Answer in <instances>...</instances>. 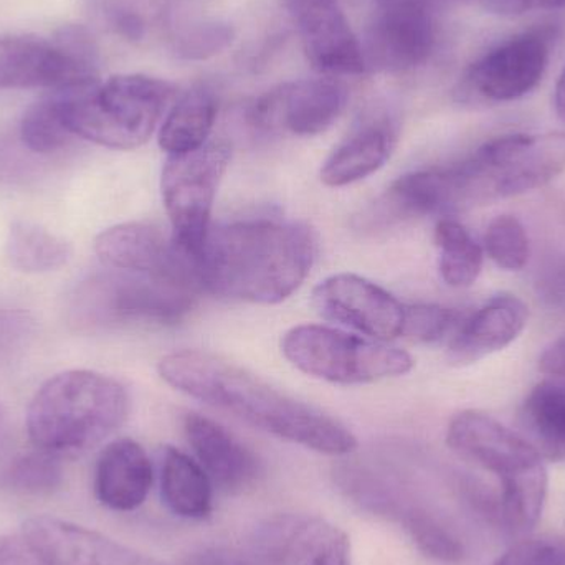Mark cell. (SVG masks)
<instances>
[{
	"label": "cell",
	"mask_w": 565,
	"mask_h": 565,
	"mask_svg": "<svg viewBox=\"0 0 565 565\" xmlns=\"http://www.w3.org/2000/svg\"><path fill=\"white\" fill-rule=\"evenodd\" d=\"M564 171L565 132L500 136L463 161L402 175L379 202L374 217H448L526 194Z\"/></svg>",
	"instance_id": "1"
},
{
	"label": "cell",
	"mask_w": 565,
	"mask_h": 565,
	"mask_svg": "<svg viewBox=\"0 0 565 565\" xmlns=\"http://www.w3.org/2000/svg\"><path fill=\"white\" fill-rule=\"evenodd\" d=\"M158 371L175 391L234 414L281 440L331 457H344L358 448V438L338 418L271 387L222 355L171 352L159 361Z\"/></svg>",
	"instance_id": "2"
},
{
	"label": "cell",
	"mask_w": 565,
	"mask_h": 565,
	"mask_svg": "<svg viewBox=\"0 0 565 565\" xmlns=\"http://www.w3.org/2000/svg\"><path fill=\"white\" fill-rule=\"evenodd\" d=\"M318 255L311 228L275 217L211 227L198 257L202 291L278 305L305 282Z\"/></svg>",
	"instance_id": "3"
},
{
	"label": "cell",
	"mask_w": 565,
	"mask_h": 565,
	"mask_svg": "<svg viewBox=\"0 0 565 565\" xmlns=\"http://www.w3.org/2000/svg\"><path fill=\"white\" fill-rule=\"evenodd\" d=\"M129 412V395L116 379L93 371H66L33 395L26 431L39 450L79 457L108 440Z\"/></svg>",
	"instance_id": "4"
},
{
	"label": "cell",
	"mask_w": 565,
	"mask_h": 565,
	"mask_svg": "<svg viewBox=\"0 0 565 565\" xmlns=\"http://www.w3.org/2000/svg\"><path fill=\"white\" fill-rule=\"evenodd\" d=\"M447 444L455 454L500 481V526L514 537L536 527L547 497L543 455L491 415L465 411L451 418Z\"/></svg>",
	"instance_id": "5"
},
{
	"label": "cell",
	"mask_w": 565,
	"mask_h": 565,
	"mask_svg": "<svg viewBox=\"0 0 565 565\" xmlns=\"http://www.w3.org/2000/svg\"><path fill=\"white\" fill-rule=\"evenodd\" d=\"M50 92L73 138L119 151L146 145L178 93L172 83L138 73Z\"/></svg>",
	"instance_id": "6"
},
{
	"label": "cell",
	"mask_w": 565,
	"mask_h": 565,
	"mask_svg": "<svg viewBox=\"0 0 565 565\" xmlns=\"http://www.w3.org/2000/svg\"><path fill=\"white\" fill-rule=\"evenodd\" d=\"M285 358L306 375L331 384H374L414 369L408 352L384 341L322 324L289 329L281 341Z\"/></svg>",
	"instance_id": "7"
},
{
	"label": "cell",
	"mask_w": 565,
	"mask_h": 565,
	"mask_svg": "<svg viewBox=\"0 0 565 565\" xmlns=\"http://www.w3.org/2000/svg\"><path fill=\"white\" fill-rule=\"evenodd\" d=\"M99 79V53L85 26L52 36H0V89L65 88Z\"/></svg>",
	"instance_id": "8"
},
{
	"label": "cell",
	"mask_w": 565,
	"mask_h": 565,
	"mask_svg": "<svg viewBox=\"0 0 565 565\" xmlns=\"http://www.w3.org/2000/svg\"><path fill=\"white\" fill-rule=\"evenodd\" d=\"M231 159L232 148L225 141H209L195 151L166 159L161 192L171 234L195 257L211 231L212 209Z\"/></svg>",
	"instance_id": "9"
},
{
	"label": "cell",
	"mask_w": 565,
	"mask_h": 565,
	"mask_svg": "<svg viewBox=\"0 0 565 565\" xmlns=\"http://www.w3.org/2000/svg\"><path fill=\"white\" fill-rule=\"evenodd\" d=\"M447 0H374L364 49L367 68L405 73L424 66L437 49L438 9Z\"/></svg>",
	"instance_id": "10"
},
{
	"label": "cell",
	"mask_w": 565,
	"mask_h": 565,
	"mask_svg": "<svg viewBox=\"0 0 565 565\" xmlns=\"http://www.w3.org/2000/svg\"><path fill=\"white\" fill-rule=\"evenodd\" d=\"M551 40V30H530L488 50L465 73V98L508 103L533 92L546 73Z\"/></svg>",
	"instance_id": "11"
},
{
	"label": "cell",
	"mask_w": 565,
	"mask_h": 565,
	"mask_svg": "<svg viewBox=\"0 0 565 565\" xmlns=\"http://www.w3.org/2000/svg\"><path fill=\"white\" fill-rule=\"evenodd\" d=\"M95 250L106 267L178 282L201 295L198 257L181 247L162 228L129 222L106 228L96 237Z\"/></svg>",
	"instance_id": "12"
},
{
	"label": "cell",
	"mask_w": 565,
	"mask_h": 565,
	"mask_svg": "<svg viewBox=\"0 0 565 565\" xmlns=\"http://www.w3.org/2000/svg\"><path fill=\"white\" fill-rule=\"evenodd\" d=\"M198 291L161 278L119 271L92 281L85 308L99 321L178 322L198 301Z\"/></svg>",
	"instance_id": "13"
},
{
	"label": "cell",
	"mask_w": 565,
	"mask_h": 565,
	"mask_svg": "<svg viewBox=\"0 0 565 565\" xmlns=\"http://www.w3.org/2000/svg\"><path fill=\"white\" fill-rule=\"evenodd\" d=\"M252 565H352L348 534L312 514L281 513L258 524Z\"/></svg>",
	"instance_id": "14"
},
{
	"label": "cell",
	"mask_w": 565,
	"mask_h": 565,
	"mask_svg": "<svg viewBox=\"0 0 565 565\" xmlns=\"http://www.w3.org/2000/svg\"><path fill=\"white\" fill-rule=\"evenodd\" d=\"M348 99V88L335 78L296 79L264 93L252 106L250 121L268 132L321 135L338 121Z\"/></svg>",
	"instance_id": "15"
},
{
	"label": "cell",
	"mask_w": 565,
	"mask_h": 565,
	"mask_svg": "<svg viewBox=\"0 0 565 565\" xmlns=\"http://www.w3.org/2000/svg\"><path fill=\"white\" fill-rule=\"evenodd\" d=\"M312 308L326 321L375 341L402 338L405 309L394 295L359 275L326 278L312 289Z\"/></svg>",
	"instance_id": "16"
},
{
	"label": "cell",
	"mask_w": 565,
	"mask_h": 565,
	"mask_svg": "<svg viewBox=\"0 0 565 565\" xmlns=\"http://www.w3.org/2000/svg\"><path fill=\"white\" fill-rule=\"evenodd\" d=\"M312 70L321 75H362L367 70L361 40L338 0H282Z\"/></svg>",
	"instance_id": "17"
},
{
	"label": "cell",
	"mask_w": 565,
	"mask_h": 565,
	"mask_svg": "<svg viewBox=\"0 0 565 565\" xmlns=\"http://www.w3.org/2000/svg\"><path fill=\"white\" fill-rule=\"evenodd\" d=\"M23 540L42 565H164L96 531L56 518L26 521Z\"/></svg>",
	"instance_id": "18"
},
{
	"label": "cell",
	"mask_w": 565,
	"mask_h": 565,
	"mask_svg": "<svg viewBox=\"0 0 565 565\" xmlns=\"http://www.w3.org/2000/svg\"><path fill=\"white\" fill-rule=\"evenodd\" d=\"M398 141L394 113L375 108L364 113L344 139L335 146L321 169L328 188H345L384 168Z\"/></svg>",
	"instance_id": "19"
},
{
	"label": "cell",
	"mask_w": 565,
	"mask_h": 565,
	"mask_svg": "<svg viewBox=\"0 0 565 565\" xmlns=\"http://www.w3.org/2000/svg\"><path fill=\"white\" fill-rule=\"evenodd\" d=\"M184 434L199 463L224 493H244L260 480L257 455L217 422L201 414H188Z\"/></svg>",
	"instance_id": "20"
},
{
	"label": "cell",
	"mask_w": 565,
	"mask_h": 565,
	"mask_svg": "<svg viewBox=\"0 0 565 565\" xmlns=\"http://www.w3.org/2000/svg\"><path fill=\"white\" fill-rule=\"evenodd\" d=\"M530 308L514 295H500L460 322L448 345V361L468 365L516 341L526 328Z\"/></svg>",
	"instance_id": "21"
},
{
	"label": "cell",
	"mask_w": 565,
	"mask_h": 565,
	"mask_svg": "<svg viewBox=\"0 0 565 565\" xmlns=\"http://www.w3.org/2000/svg\"><path fill=\"white\" fill-rule=\"evenodd\" d=\"M154 481L145 448L131 438L106 445L95 468V494L99 503L118 513L138 510Z\"/></svg>",
	"instance_id": "22"
},
{
	"label": "cell",
	"mask_w": 565,
	"mask_h": 565,
	"mask_svg": "<svg viewBox=\"0 0 565 565\" xmlns=\"http://www.w3.org/2000/svg\"><path fill=\"white\" fill-rule=\"evenodd\" d=\"M89 22L131 45H148L171 29L169 0H85Z\"/></svg>",
	"instance_id": "23"
},
{
	"label": "cell",
	"mask_w": 565,
	"mask_h": 565,
	"mask_svg": "<svg viewBox=\"0 0 565 565\" xmlns=\"http://www.w3.org/2000/svg\"><path fill=\"white\" fill-rule=\"evenodd\" d=\"M217 98L207 86H194L174 99L159 128V146L172 154H185L207 145L217 119Z\"/></svg>",
	"instance_id": "24"
},
{
	"label": "cell",
	"mask_w": 565,
	"mask_h": 565,
	"mask_svg": "<svg viewBox=\"0 0 565 565\" xmlns=\"http://www.w3.org/2000/svg\"><path fill=\"white\" fill-rule=\"evenodd\" d=\"M523 437L544 460H565V377L537 384L521 408Z\"/></svg>",
	"instance_id": "25"
},
{
	"label": "cell",
	"mask_w": 565,
	"mask_h": 565,
	"mask_svg": "<svg viewBox=\"0 0 565 565\" xmlns=\"http://www.w3.org/2000/svg\"><path fill=\"white\" fill-rule=\"evenodd\" d=\"M199 461L174 447L162 451L161 494L169 511L184 520H204L211 514L214 491Z\"/></svg>",
	"instance_id": "26"
},
{
	"label": "cell",
	"mask_w": 565,
	"mask_h": 565,
	"mask_svg": "<svg viewBox=\"0 0 565 565\" xmlns=\"http://www.w3.org/2000/svg\"><path fill=\"white\" fill-rule=\"evenodd\" d=\"M335 483L348 500L374 516L398 521L415 503L397 478L362 465L339 468Z\"/></svg>",
	"instance_id": "27"
},
{
	"label": "cell",
	"mask_w": 565,
	"mask_h": 565,
	"mask_svg": "<svg viewBox=\"0 0 565 565\" xmlns=\"http://www.w3.org/2000/svg\"><path fill=\"white\" fill-rule=\"evenodd\" d=\"M6 257L10 267L25 274H46L65 267L72 258V245L29 221L10 225L6 242Z\"/></svg>",
	"instance_id": "28"
},
{
	"label": "cell",
	"mask_w": 565,
	"mask_h": 565,
	"mask_svg": "<svg viewBox=\"0 0 565 565\" xmlns=\"http://www.w3.org/2000/svg\"><path fill=\"white\" fill-rule=\"evenodd\" d=\"M435 244L438 270L448 286L468 288L478 280L483 268V248L460 222L440 218L435 228Z\"/></svg>",
	"instance_id": "29"
},
{
	"label": "cell",
	"mask_w": 565,
	"mask_h": 565,
	"mask_svg": "<svg viewBox=\"0 0 565 565\" xmlns=\"http://www.w3.org/2000/svg\"><path fill=\"white\" fill-rule=\"evenodd\" d=\"M398 523L404 527L412 543L424 556L441 564H458L465 559L463 543L451 527L424 504L414 503Z\"/></svg>",
	"instance_id": "30"
},
{
	"label": "cell",
	"mask_w": 565,
	"mask_h": 565,
	"mask_svg": "<svg viewBox=\"0 0 565 565\" xmlns=\"http://www.w3.org/2000/svg\"><path fill=\"white\" fill-rule=\"evenodd\" d=\"M62 458L35 450L13 458L0 475V484L13 493L43 497L55 493L63 484Z\"/></svg>",
	"instance_id": "31"
},
{
	"label": "cell",
	"mask_w": 565,
	"mask_h": 565,
	"mask_svg": "<svg viewBox=\"0 0 565 565\" xmlns=\"http://www.w3.org/2000/svg\"><path fill=\"white\" fill-rule=\"evenodd\" d=\"M20 139L30 151L39 154H50L70 145L73 136L63 122L55 93L49 89L45 96L23 113Z\"/></svg>",
	"instance_id": "32"
},
{
	"label": "cell",
	"mask_w": 565,
	"mask_h": 565,
	"mask_svg": "<svg viewBox=\"0 0 565 565\" xmlns=\"http://www.w3.org/2000/svg\"><path fill=\"white\" fill-rule=\"evenodd\" d=\"M484 247L491 260L503 270H523L530 262V237L520 218L513 215H500L491 221L484 235Z\"/></svg>",
	"instance_id": "33"
},
{
	"label": "cell",
	"mask_w": 565,
	"mask_h": 565,
	"mask_svg": "<svg viewBox=\"0 0 565 565\" xmlns=\"http://www.w3.org/2000/svg\"><path fill=\"white\" fill-rule=\"evenodd\" d=\"M460 315L438 305H414L405 309L404 338L415 342H438L457 331Z\"/></svg>",
	"instance_id": "34"
},
{
	"label": "cell",
	"mask_w": 565,
	"mask_h": 565,
	"mask_svg": "<svg viewBox=\"0 0 565 565\" xmlns=\"http://www.w3.org/2000/svg\"><path fill=\"white\" fill-rule=\"evenodd\" d=\"M232 30L221 23H195L178 30L174 50L185 58H205L214 55L231 43Z\"/></svg>",
	"instance_id": "35"
},
{
	"label": "cell",
	"mask_w": 565,
	"mask_h": 565,
	"mask_svg": "<svg viewBox=\"0 0 565 565\" xmlns=\"http://www.w3.org/2000/svg\"><path fill=\"white\" fill-rule=\"evenodd\" d=\"M493 565H561L559 540L523 537Z\"/></svg>",
	"instance_id": "36"
},
{
	"label": "cell",
	"mask_w": 565,
	"mask_h": 565,
	"mask_svg": "<svg viewBox=\"0 0 565 565\" xmlns=\"http://www.w3.org/2000/svg\"><path fill=\"white\" fill-rule=\"evenodd\" d=\"M0 565H42L25 540L0 537Z\"/></svg>",
	"instance_id": "37"
},
{
	"label": "cell",
	"mask_w": 565,
	"mask_h": 565,
	"mask_svg": "<svg viewBox=\"0 0 565 565\" xmlns=\"http://www.w3.org/2000/svg\"><path fill=\"white\" fill-rule=\"evenodd\" d=\"M184 565H250L241 554L227 547H204L191 554Z\"/></svg>",
	"instance_id": "38"
},
{
	"label": "cell",
	"mask_w": 565,
	"mask_h": 565,
	"mask_svg": "<svg viewBox=\"0 0 565 565\" xmlns=\"http://www.w3.org/2000/svg\"><path fill=\"white\" fill-rule=\"evenodd\" d=\"M540 369L551 377H565V334L543 352Z\"/></svg>",
	"instance_id": "39"
},
{
	"label": "cell",
	"mask_w": 565,
	"mask_h": 565,
	"mask_svg": "<svg viewBox=\"0 0 565 565\" xmlns=\"http://www.w3.org/2000/svg\"><path fill=\"white\" fill-rule=\"evenodd\" d=\"M518 13L527 12V10H557L564 9L565 0H513Z\"/></svg>",
	"instance_id": "40"
},
{
	"label": "cell",
	"mask_w": 565,
	"mask_h": 565,
	"mask_svg": "<svg viewBox=\"0 0 565 565\" xmlns=\"http://www.w3.org/2000/svg\"><path fill=\"white\" fill-rule=\"evenodd\" d=\"M554 108H556L557 118L565 125V68L557 79L556 92H554Z\"/></svg>",
	"instance_id": "41"
},
{
	"label": "cell",
	"mask_w": 565,
	"mask_h": 565,
	"mask_svg": "<svg viewBox=\"0 0 565 565\" xmlns=\"http://www.w3.org/2000/svg\"><path fill=\"white\" fill-rule=\"evenodd\" d=\"M6 415H3L2 408H0V444H2L3 437H6Z\"/></svg>",
	"instance_id": "42"
},
{
	"label": "cell",
	"mask_w": 565,
	"mask_h": 565,
	"mask_svg": "<svg viewBox=\"0 0 565 565\" xmlns=\"http://www.w3.org/2000/svg\"><path fill=\"white\" fill-rule=\"evenodd\" d=\"M561 565H565V541L559 540Z\"/></svg>",
	"instance_id": "43"
}]
</instances>
